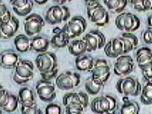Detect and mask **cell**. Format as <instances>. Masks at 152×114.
<instances>
[{"mask_svg":"<svg viewBox=\"0 0 152 114\" xmlns=\"http://www.w3.org/2000/svg\"><path fill=\"white\" fill-rule=\"evenodd\" d=\"M90 108L96 114H111L115 113L117 102L115 98L110 95L96 97L92 101Z\"/></svg>","mask_w":152,"mask_h":114,"instance_id":"cell-1","label":"cell"},{"mask_svg":"<svg viewBox=\"0 0 152 114\" xmlns=\"http://www.w3.org/2000/svg\"><path fill=\"white\" fill-rule=\"evenodd\" d=\"M142 85L137 79L132 76L122 77L116 84V89L125 96H138L142 91Z\"/></svg>","mask_w":152,"mask_h":114,"instance_id":"cell-2","label":"cell"},{"mask_svg":"<svg viewBox=\"0 0 152 114\" xmlns=\"http://www.w3.org/2000/svg\"><path fill=\"white\" fill-rule=\"evenodd\" d=\"M34 76V64L28 60H21L19 61L14 68L13 80L16 84L22 85L29 82Z\"/></svg>","mask_w":152,"mask_h":114,"instance_id":"cell-3","label":"cell"},{"mask_svg":"<svg viewBox=\"0 0 152 114\" xmlns=\"http://www.w3.org/2000/svg\"><path fill=\"white\" fill-rule=\"evenodd\" d=\"M88 17L97 26H104L109 23V13L99 1L86 6Z\"/></svg>","mask_w":152,"mask_h":114,"instance_id":"cell-4","label":"cell"},{"mask_svg":"<svg viewBox=\"0 0 152 114\" xmlns=\"http://www.w3.org/2000/svg\"><path fill=\"white\" fill-rule=\"evenodd\" d=\"M115 26L119 30L132 33L141 26L140 19L137 15L130 12H123L115 19Z\"/></svg>","mask_w":152,"mask_h":114,"instance_id":"cell-5","label":"cell"},{"mask_svg":"<svg viewBox=\"0 0 152 114\" xmlns=\"http://www.w3.org/2000/svg\"><path fill=\"white\" fill-rule=\"evenodd\" d=\"M70 17L68 7L63 5H54L48 9L45 14V21L50 25H56L66 21Z\"/></svg>","mask_w":152,"mask_h":114,"instance_id":"cell-6","label":"cell"},{"mask_svg":"<svg viewBox=\"0 0 152 114\" xmlns=\"http://www.w3.org/2000/svg\"><path fill=\"white\" fill-rule=\"evenodd\" d=\"M87 26V21L84 17L75 16L63 26L62 30L70 39H73L84 33Z\"/></svg>","mask_w":152,"mask_h":114,"instance_id":"cell-7","label":"cell"},{"mask_svg":"<svg viewBox=\"0 0 152 114\" xmlns=\"http://www.w3.org/2000/svg\"><path fill=\"white\" fill-rule=\"evenodd\" d=\"M35 64L40 74L51 71L58 68L57 57L50 51L40 53L36 58Z\"/></svg>","mask_w":152,"mask_h":114,"instance_id":"cell-8","label":"cell"},{"mask_svg":"<svg viewBox=\"0 0 152 114\" xmlns=\"http://www.w3.org/2000/svg\"><path fill=\"white\" fill-rule=\"evenodd\" d=\"M56 86L63 91H70L80 84L81 76L76 72L66 71L56 78Z\"/></svg>","mask_w":152,"mask_h":114,"instance_id":"cell-9","label":"cell"},{"mask_svg":"<svg viewBox=\"0 0 152 114\" xmlns=\"http://www.w3.org/2000/svg\"><path fill=\"white\" fill-rule=\"evenodd\" d=\"M90 72L91 77L102 86H104L107 81L109 80L111 74L107 61L103 59H98L95 61L94 66Z\"/></svg>","mask_w":152,"mask_h":114,"instance_id":"cell-10","label":"cell"},{"mask_svg":"<svg viewBox=\"0 0 152 114\" xmlns=\"http://www.w3.org/2000/svg\"><path fill=\"white\" fill-rule=\"evenodd\" d=\"M45 19L39 14H29L23 21V29L28 37H33L39 34L45 26Z\"/></svg>","mask_w":152,"mask_h":114,"instance_id":"cell-11","label":"cell"},{"mask_svg":"<svg viewBox=\"0 0 152 114\" xmlns=\"http://www.w3.org/2000/svg\"><path fill=\"white\" fill-rule=\"evenodd\" d=\"M36 91L38 96L43 102L50 103L56 97V86L51 81L41 79L36 84Z\"/></svg>","mask_w":152,"mask_h":114,"instance_id":"cell-12","label":"cell"},{"mask_svg":"<svg viewBox=\"0 0 152 114\" xmlns=\"http://www.w3.org/2000/svg\"><path fill=\"white\" fill-rule=\"evenodd\" d=\"M134 68V63L132 57L123 54L117 58L114 65V73L117 76L124 77L132 72Z\"/></svg>","mask_w":152,"mask_h":114,"instance_id":"cell-13","label":"cell"},{"mask_svg":"<svg viewBox=\"0 0 152 114\" xmlns=\"http://www.w3.org/2000/svg\"><path fill=\"white\" fill-rule=\"evenodd\" d=\"M104 51L107 57L117 59L124 54V44L120 37L114 38L106 43L104 46Z\"/></svg>","mask_w":152,"mask_h":114,"instance_id":"cell-14","label":"cell"},{"mask_svg":"<svg viewBox=\"0 0 152 114\" xmlns=\"http://www.w3.org/2000/svg\"><path fill=\"white\" fill-rule=\"evenodd\" d=\"M19 28V21L12 16L8 21L0 24V39H10L14 37Z\"/></svg>","mask_w":152,"mask_h":114,"instance_id":"cell-15","label":"cell"},{"mask_svg":"<svg viewBox=\"0 0 152 114\" xmlns=\"http://www.w3.org/2000/svg\"><path fill=\"white\" fill-rule=\"evenodd\" d=\"M19 61V55L14 51H4L0 55V66L7 69H14Z\"/></svg>","mask_w":152,"mask_h":114,"instance_id":"cell-16","label":"cell"},{"mask_svg":"<svg viewBox=\"0 0 152 114\" xmlns=\"http://www.w3.org/2000/svg\"><path fill=\"white\" fill-rule=\"evenodd\" d=\"M74 103L83 104L87 108L89 104V97L85 92H70L63 96V104L64 106Z\"/></svg>","mask_w":152,"mask_h":114,"instance_id":"cell-17","label":"cell"},{"mask_svg":"<svg viewBox=\"0 0 152 114\" xmlns=\"http://www.w3.org/2000/svg\"><path fill=\"white\" fill-rule=\"evenodd\" d=\"M50 45V41L48 38L43 36H34L31 39V50L37 53H43L47 51Z\"/></svg>","mask_w":152,"mask_h":114,"instance_id":"cell-18","label":"cell"},{"mask_svg":"<svg viewBox=\"0 0 152 114\" xmlns=\"http://www.w3.org/2000/svg\"><path fill=\"white\" fill-rule=\"evenodd\" d=\"M95 60L91 56L83 55L77 57L75 59V67L80 71H90L94 66Z\"/></svg>","mask_w":152,"mask_h":114,"instance_id":"cell-19","label":"cell"},{"mask_svg":"<svg viewBox=\"0 0 152 114\" xmlns=\"http://www.w3.org/2000/svg\"><path fill=\"white\" fill-rule=\"evenodd\" d=\"M16 50L20 53H26L31 50V39L26 34H19L14 40Z\"/></svg>","mask_w":152,"mask_h":114,"instance_id":"cell-20","label":"cell"},{"mask_svg":"<svg viewBox=\"0 0 152 114\" xmlns=\"http://www.w3.org/2000/svg\"><path fill=\"white\" fill-rule=\"evenodd\" d=\"M68 51L74 57H79L87 52V45L83 39L73 40L68 44Z\"/></svg>","mask_w":152,"mask_h":114,"instance_id":"cell-21","label":"cell"},{"mask_svg":"<svg viewBox=\"0 0 152 114\" xmlns=\"http://www.w3.org/2000/svg\"><path fill=\"white\" fill-rule=\"evenodd\" d=\"M110 12L120 14L123 12L128 4L127 0H104L103 1Z\"/></svg>","mask_w":152,"mask_h":114,"instance_id":"cell-22","label":"cell"},{"mask_svg":"<svg viewBox=\"0 0 152 114\" xmlns=\"http://www.w3.org/2000/svg\"><path fill=\"white\" fill-rule=\"evenodd\" d=\"M18 99L21 105H27L35 102L34 92L28 87H23L19 90Z\"/></svg>","mask_w":152,"mask_h":114,"instance_id":"cell-23","label":"cell"},{"mask_svg":"<svg viewBox=\"0 0 152 114\" xmlns=\"http://www.w3.org/2000/svg\"><path fill=\"white\" fill-rule=\"evenodd\" d=\"M70 39L62 30L60 33L54 34L51 40L50 41V44L55 48H64L68 46V44H70Z\"/></svg>","mask_w":152,"mask_h":114,"instance_id":"cell-24","label":"cell"},{"mask_svg":"<svg viewBox=\"0 0 152 114\" xmlns=\"http://www.w3.org/2000/svg\"><path fill=\"white\" fill-rule=\"evenodd\" d=\"M136 60L138 65L152 61V51L148 47H141L137 51Z\"/></svg>","mask_w":152,"mask_h":114,"instance_id":"cell-25","label":"cell"},{"mask_svg":"<svg viewBox=\"0 0 152 114\" xmlns=\"http://www.w3.org/2000/svg\"><path fill=\"white\" fill-rule=\"evenodd\" d=\"M83 39L87 45V52H93L99 49L98 39L91 31L86 34Z\"/></svg>","mask_w":152,"mask_h":114,"instance_id":"cell-26","label":"cell"},{"mask_svg":"<svg viewBox=\"0 0 152 114\" xmlns=\"http://www.w3.org/2000/svg\"><path fill=\"white\" fill-rule=\"evenodd\" d=\"M140 101L144 105L152 104V83L146 82L145 86L142 88Z\"/></svg>","mask_w":152,"mask_h":114,"instance_id":"cell-27","label":"cell"},{"mask_svg":"<svg viewBox=\"0 0 152 114\" xmlns=\"http://www.w3.org/2000/svg\"><path fill=\"white\" fill-rule=\"evenodd\" d=\"M103 86H102V85H101L98 82L94 80L91 76L86 81V84H85V88H86V91L90 95L93 96L98 94L102 90Z\"/></svg>","mask_w":152,"mask_h":114,"instance_id":"cell-28","label":"cell"},{"mask_svg":"<svg viewBox=\"0 0 152 114\" xmlns=\"http://www.w3.org/2000/svg\"><path fill=\"white\" fill-rule=\"evenodd\" d=\"M140 106L136 101H128L124 103L120 109V114H139Z\"/></svg>","mask_w":152,"mask_h":114,"instance_id":"cell-29","label":"cell"},{"mask_svg":"<svg viewBox=\"0 0 152 114\" xmlns=\"http://www.w3.org/2000/svg\"><path fill=\"white\" fill-rule=\"evenodd\" d=\"M19 104V99L17 96L10 93L7 104L1 108V109L7 113H12L17 109Z\"/></svg>","mask_w":152,"mask_h":114,"instance_id":"cell-30","label":"cell"},{"mask_svg":"<svg viewBox=\"0 0 152 114\" xmlns=\"http://www.w3.org/2000/svg\"><path fill=\"white\" fill-rule=\"evenodd\" d=\"M86 108L83 104L78 103L70 104L65 106L66 114H83Z\"/></svg>","mask_w":152,"mask_h":114,"instance_id":"cell-31","label":"cell"},{"mask_svg":"<svg viewBox=\"0 0 152 114\" xmlns=\"http://www.w3.org/2000/svg\"><path fill=\"white\" fill-rule=\"evenodd\" d=\"M21 114H43L35 102L31 104L21 105Z\"/></svg>","mask_w":152,"mask_h":114,"instance_id":"cell-32","label":"cell"},{"mask_svg":"<svg viewBox=\"0 0 152 114\" xmlns=\"http://www.w3.org/2000/svg\"><path fill=\"white\" fill-rule=\"evenodd\" d=\"M34 7V2L32 0H30L28 3L24 7H21V8L19 9H13L14 12L17 14L18 16L20 17H27L29 14V13L31 12L32 9Z\"/></svg>","mask_w":152,"mask_h":114,"instance_id":"cell-33","label":"cell"},{"mask_svg":"<svg viewBox=\"0 0 152 114\" xmlns=\"http://www.w3.org/2000/svg\"><path fill=\"white\" fill-rule=\"evenodd\" d=\"M46 114H62V108L57 104L50 103L45 108Z\"/></svg>","mask_w":152,"mask_h":114,"instance_id":"cell-34","label":"cell"},{"mask_svg":"<svg viewBox=\"0 0 152 114\" xmlns=\"http://www.w3.org/2000/svg\"><path fill=\"white\" fill-rule=\"evenodd\" d=\"M119 37L121 38V39L122 40L123 44H124V54L129 53V52H131L134 49L136 48L134 45L133 44V43L130 40H129L128 39L122 37V36H121V37Z\"/></svg>","mask_w":152,"mask_h":114,"instance_id":"cell-35","label":"cell"},{"mask_svg":"<svg viewBox=\"0 0 152 114\" xmlns=\"http://www.w3.org/2000/svg\"><path fill=\"white\" fill-rule=\"evenodd\" d=\"M96 36L99 41V49L102 48H104V46L106 44V37L103 34L102 32H101L99 30H92L91 31Z\"/></svg>","mask_w":152,"mask_h":114,"instance_id":"cell-36","label":"cell"},{"mask_svg":"<svg viewBox=\"0 0 152 114\" xmlns=\"http://www.w3.org/2000/svg\"><path fill=\"white\" fill-rule=\"evenodd\" d=\"M142 39L146 44H152V27L149 26L142 34Z\"/></svg>","mask_w":152,"mask_h":114,"instance_id":"cell-37","label":"cell"},{"mask_svg":"<svg viewBox=\"0 0 152 114\" xmlns=\"http://www.w3.org/2000/svg\"><path fill=\"white\" fill-rule=\"evenodd\" d=\"M58 68L51 71L46 72V73H42L41 74V79H44V80L47 81H51L52 79H56L58 76Z\"/></svg>","mask_w":152,"mask_h":114,"instance_id":"cell-38","label":"cell"},{"mask_svg":"<svg viewBox=\"0 0 152 114\" xmlns=\"http://www.w3.org/2000/svg\"><path fill=\"white\" fill-rule=\"evenodd\" d=\"M131 4L137 12H146L144 8V0H134L131 2Z\"/></svg>","mask_w":152,"mask_h":114,"instance_id":"cell-39","label":"cell"},{"mask_svg":"<svg viewBox=\"0 0 152 114\" xmlns=\"http://www.w3.org/2000/svg\"><path fill=\"white\" fill-rule=\"evenodd\" d=\"M30 0H10V4L13 9H19L24 7Z\"/></svg>","mask_w":152,"mask_h":114,"instance_id":"cell-40","label":"cell"},{"mask_svg":"<svg viewBox=\"0 0 152 114\" xmlns=\"http://www.w3.org/2000/svg\"><path fill=\"white\" fill-rule=\"evenodd\" d=\"M122 37L126 38V39H128L129 40H130L132 41V42L133 43V44L134 45L135 47H137V45L139 44V39L134 34H133L132 33H128V32H124L122 34Z\"/></svg>","mask_w":152,"mask_h":114,"instance_id":"cell-41","label":"cell"},{"mask_svg":"<svg viewBox=\"0 0 152 114\" xmlns=\"http://www.w3.org/2000/svg\"><path fill=\"white\" fill-rule=\"evenodd\" d=\"M10 93L8 91H6L3 94V96L0 98V108H1L7 104V101H8L9 96H10Z\"/></svg>","mask_w":152,"mask_h":114,"instance_id":"cell-42","label":"cell"},{"mask_svg":"<svg viewBox=\"0 0 152 114\" xmlns=\"http://www.w3.org/2000/svg\"><path fill=\"white\" fill-rule=\"evenodd\" d=\"M143 76H144L146 82H151L152 83V68L151 69L146 71L142 72Z\"/></svg>","mask_w":152,"mask_h":114,"instance_id":"cell-43","label":"cell"},{"mask_svg":"<svg viewBox=\"0 0 152 114\" xmlns=\"http://www.w3.org/2000/svg\"><path fill=\"white\" fill-rule=\"evenodd\" d=\"M138 66L141 69V71H142V72L146 71H148L152 68V61H149V62L145 63V64H139L138 65Z\"/></svg>","mask_w":152,"mask_h":114,"instance_id":"cell-44","label":"cell"},{"mask_svg":"<svg viewBox=\"0 0 152 114\" xmlns=\"http://www.w3.org/2000/svg\"><path fill=\"white\" fill-rule=\"evenodd\" d=\"M8 8L4 3L1 0H0V19L3 17L4 14L8 11Z\"/></svg>","mask_w":152,"mask_h":114,"instance_id":"cell-45","label":"cell"},{"mask_svg":"<svg viewBox=\"0 0 152 114\" xmlns=\"http://www.w3.org/2000/svg\"><path fill=\"white\" fill-rule=\"evenodd\" d=\"M144 8L145 11L152 10V0H144Z\"/></svg>","mask_w":152,"mask_h":114,"instance_id":"cell-46","label":"cell"},{"mask_svg":"<svg viewBox=\"0 0 152 114\" xmlns=\"http://www.w3.org/2000/svg\"><path fill=\"white\" fill-rule=\"evenodd\" d=\"M55 2H56L59 5H63L64 4H66L67 2H70V1H73V0H53Z\"/></svg>","mask_w":152,"mask_h":114,"instance_id":"cell-47","label":"cell"},{"mask_svg":"<svg viewBox=\"0 0 152 114\" xmlns=\"http://www.w3.org/2000/svg\"><path fill=\"white\" fill-rule=\"evenodd\" d=\"M48 1V0H34V1H35V2L39 5L45 4L47 3V1Z\"/></svg>","mask_w":152,"mask_h":114,"instance_id":"cell-48","label":"cell"},{"mask_svg":"<svg viewBox=\"0 0 152 114\" xmlns=\"http://www.w3.org/2000/svg\"><path fill=\"white\" fill-rule=\"evenodd\" d=\"M61 31H62V29H61L60 27L57 26V27H55V28L53 29V31H52V32H53V34H57L60 33Z\"/></svg>","mask_w":152,"mask_h":114,"instance_id":"cell-49","label":"cell"},{"mask_svg":"<svg viewBox=\"0 0 152 114\" xmlns=\"http://www.w3.org/2000/svg\"><path fill=\"white\" fill-rule=\"evenodd\" d=\"M83 1L86 3V5L87 6V5H89L90 4L97 2V1H98V0H83Z\"/></svg>","mask_w":152,"mask_h":114,"instance_id":"cell-50","label":"cell"},{"mask_svg":"<svg viewBox=\"0 0 152 114\" xmlns=\"http://www.w3.org/2000/svg\"><path fill=\"white\" fill-rule=\"evenodd\" d=\"M147 23H148V25H149V26L152 27V14L149 16V17H148Z\"/></svg>","mask_w":152,"mask_h":114,"instance_id":"cell-51","label":"cell"},{"mask_svg":"<svg viewBox=\"0 0 152 114\" xmlns=\"http://www.w3.org/2000/svg\"><path fill=\"white\" fill-rule=\"evenodd\" d=\"M122 101H123V103H127L128 101H129V97H128V96H123V97H122Z\"/></svg>","mask_w":152,"mask_h":114,"instance_id":"cell-52","label":"cell"},{"mask_svg":"<svg viewBox=\"0 0 152 114\" xmlns=\"http://www.w3.org/2000/svg\"><path fill=\"white\" fill-rule=\"evenodd\" d=\"M3 89H4V87H3V86H1V84H0V91H2V90Z\"/></svg>","mask_w":152,"mask_h":114,"instance_id":"cell-53","label":"cell"},{"mask_svg":"<svg viewBox=\"0 0 152 114\" xmlns=\"http://www.w3.org/2000/svg\"><path fill=\"white\" fill-rule=\"evenodd\" d=\"M127 1H128V2H129L130 4H131V2H132V1H134V0H127Z\"/></svg>","mask_w":152,"mask_h":114,"instance_id":"cell-54","label":"cell"},{"mask_svg":"<svg viewBox=\"0 0 152 114\" xmlns=\"http://www.w3.org/2000/svg\"><path fill=\"white\" fill-rule=\"evenodd\" d=\"M0 114H3L2 111H1V109H0Z\"/></svg>","mask_w":152,"mask_h":114,"instance_id":"cell-55","label":"cell"},{"mask_svg":"<svg viewBox=\"0 0 152 114\" xmlns=\"http://www.w3.org/2000/svg\"><path fill=\"white\" fill-rule=\"evenodd\" d=\"M111 114H118V113H111Z\"/></svg>","mask_w":152,"mask_h":114,"instance_id":"cell-56","label":"cell"},{"mask_svg":"<svg viewBox=\"0 0 152 114\" xmlns=\"http://www.w3.org/2000/svg\"><path fill=\"white\" fill-rule=\"evenodd\" d=\"M102 1H104V0H102Z\"/></svg>","mask_w":152,"mask_h":114,"instance_id":"cell-57","label":"cell"}]
</instances>
